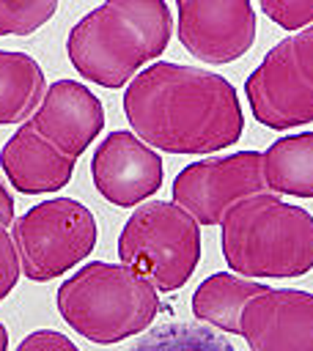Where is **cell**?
I'll return each instance as SVG.
<instances>
[{"instance_id":"cell-3","label":"cell","mask_w":313,"mask_h":351,"mask_svg":"<svg viewBox=\"0 0 313 351\" xmlns=\"http://www.w3.org/2000/svg\"><path fill=\"white\" fill-rule=\"evenodd\" d=\"M220 247L239 277H302L313 269V214L280 195H258L233 206L220 225Z\"/></svg>"},{"instance_id":"cell-2","label":"cell","mask_w":313,"mask_h":351,"mask_svg":"<svg viewBox=\"0 0 313 351\" xmlns=\"http://www.w3.org/2000/svg\"><path fill=\"white\" fill-rule=\"evenodd\" d=\"M173 36L165 0H104L88 11L66 38V55L82 80L124 88L156 60Z\"/></svg>"},{"instance_id":"cell-10","label":"cell","mask_w":313,"mask_h":351,"mask_svg":"<svg viewBox=\"0 0 313 351\" xmlns=\"http://www.w3.org/2000/svg\"><path fill=\"white\" fill-rule=\"evenodd\" d=\"M91 178L107 203L135 208L156 195L165 178V165L162 156L135 132L118 129L96 145L91 156Z\"/></svg>"},{"instance_id":"cell-1","label":"cell","mask_w":313,"mask_h":351,"mask_svg":"<svg viewBox=\"0 0 313 351\" xmlns=\"http://www.w3.org/2000/svg\"><path fill=\"white\" fill-rule=\"evenodd\" d=\"M124 115L146 145L165 154H217L244 132L236 88L222 74L170 60L135 74Z\"/></svg>"},{"instance_id":"cell-5","label":"cell","mask_w":313,"mask_h":351,"mask_svg":"<svg viewBox=\"0 0 313 351\" xmlns=\"http://www.w3.org/2000/svg\"><path fill=\"white\" fill-rule=\"evenodd\" d=\"M118 258L156 293L178 291L200 263V225L173 200H146L121 228Z\"/></svg>"},{"instance_id":"cell-12","label":"cell","mask_w":313,"mask_h":351,"mask_svg":"<svg viewBox=\"0 0 313 351\" xmlns=\"http://www.w3.org/2000/svg\"><path fill=\"white\" fill-rule=\"evenodd\" d=\"M27 126L66 156L80 159L104 129V104L82 82L58 80L47 85V93Z\"/></svg>"},{"instance_id":"cell-18","label":"cell","mask_w":313,"mask_h":351,"mask_svg":"<svg viewBox=\"0 0 313 351\" xmlns=\"http://www.w3.org/2000/svg\"><path fill=\"white\" fill-rule=\"evenodd\" d=\"M58 0H0V38L30 36L52 19Z\"/></svg>"},{"instance_id":"cell-11","label":"cell","mask_w":313,"mask_h":351,"mask_svg":"<svg viewBox=\"0 0 313 351\" xmlns=\"http://www.w3.org/2000/svg\"><path fill=\"white\" fill-rule=\"evenodd\" d=\"M250 351H313V293L266 288L244 304L242 332Z\"/></svg>"},{"instance_id":"cell-23","label":"cell","mask_w":313,"mask_h":351,"mask_svg":"<svg viewBox=\"0 0 313 351\" xmlns=\"http://www.w3.org/2000/svg\"><path fill=\"white\" fill-rule=\"evenodd\" d=\"M0 351H8V332L3 324H0Z\"/></svg>"},{"instance_id":"cell-14","label":"cell","mask_w":313,"mask_h":351,"mask_svg":"<svg viewBox=\"0 0 313 351\" xmlns=\"http://www.w3.org/2000/svg\"><path fill=\"white\" fill-rule=\"evenodd\" d=\"M269 285L258 280L239 277L233 271H214L209 274L192 293V315L211 329L239 335L242 332V313L244 304L266 291Z\"/></svg>"},{"instance_id":"cell-19","label":"cell","mask_w":313,"mask_h":351,"mask_svg":"<svg viewBox=\"0 0 313 351\" xmlns=\"http://www.w3.org/2000/svg\"><path fill=\"white\" fill-rule=\"evenodd\" d=\"M261 11L283 30H305L313 25V0H258Z\"/></svg>"},{"instance_id":"cell-20","label":"cell","mask_w":313,"mask_h":351,"mask_svg":"<svg viewBox=\"0 0 313 351\" xmlns=\"http://www.w3.org/2000/svg\"><path fill=\"white\" fill-rule=\"evenodd\" d=\"M19 274H22V269H19V255H16L14 239H11L8 228L0 225V302L14 291Z\"/></svg>"},{"instance_id":"cell-9","label":"cell","mask_w":313,"mask_h":351,"mask_svg":"<svg viewBox=\"0 0 313 351\" xmlns=\"http://www.w3.org/2000/svg\"><path fill=\"white\" fill-rule=\"evenodd\" d=\"M181 47L209 66L239 60L255 44V8L250 0H176Z\"/></svg>"},{"instance_id":"cell-4","label":"cell","mask_w":313,"mask_h":351,"mask_svg":"<svg viewBox=\"0 0 313 351\" xmlns=\"http://www.w3.org/2000/svg\"><path fill=\"white\" fill-rule=\"evenodd\" d=\"M55 304L77 335L96 346H115L151 326L159 293L124 263L91 261L60 282Z\"/></svg>"},{"instance_id":"cell-17","label":"cell","mask_w":313,"mask_h":351,"mask_svg":"<svg viewBox=\"0 0 313 351\" xmlns=\"http://www.w3.org/2000/svg\"><path fill=\"white\" fill-rule=\"evenodd\" d=\"M129 351H236L228 337L206 324L167 321L146 329Z\"/></svg>"},{"instance_id":"cell-6","label":"cell","mask_w":313,"mask_h":351,"mask_svg":"<svg viewBox=\"0 0 313 351\" xmlns=\"http://www.w3.org/2000/svg\"><path fill=\"white\" fill-rule=\"evenodd\" d=\"M19 269L33 282H49L82 263L99 239L96 217L74 197H49L11 225Z\"/></svg>"},{"instance_id":"cell-8","label":"cell","mask_w":313,"mask_h":351,"mask_svg":"<svg viewBox=\"0 0 313 351\" xmlns=\"http://www.w3.org/2000/svg\"><path fill=\"white\" fill-rule=\"evenodd\" d=\"M173 203L198 225H222L225 214L242 200L266 195L264 154L236 151L228 156H206L173 178Z\"/></svg>"},{"instance_id":"cell-22","label":"cell","mask_w":313,"mask_h":351,"mask_svg":"<svg viewBox=\"0 0 313 351\" xmlns=\"http://www.w3.org/2000/svg\"><path fill=\"white\" fill-rule=\"evenodd\" d=\"M14 197L8 195V189L3 186V181H0V225H14Z\"/></svg>"},{"instance_id":"cell-7","label":"cell","mask_w":313,"mask_h":351,"mask_svg":"<svg viewBox=\"0 0 313 351\" xmlns=\"http://www.w3.org/2000/svg\"><path fill=\"white\" fill-rule=\"evenodd\" d=\"M258 123L275 132L313 123V25L277 41L244 80Z\"/></svg>"},{"instance_id":"cell-13","label":"cell","mask_w":313,"mask_h":351,"mask_svg":"<svg viewBox=\"0 0 313 351\" xmlns=\"http://www.w3.org/2000/svg\"><path fill=\"white\" fill-rule=\"evenodd\" d=\"M77 159L58 151L38 132L22 123L0 148V167L8 184L22 195L58 192L71 181Z\"/></svg>"},{"instance_id":"cell-16","label":"cell","mask_w":313,"mask_h":351,"mask_svg":"<svg viewBox=\"0 0 313 351\" xmlns=\"http://www.w3.org/2000/svg\"><path fill=\"white\" fill-rule=\"evenodd\" d=\"M47 93L41 66L27 52L0 49V126L30 121Z\"/></svg>"},{"instance_id":"cell-15","label":"cell","mask_w":313,"mask_h":351,"mask_svg":"<svg viewBox=\"0 0 313 351\" xmlns=\"http://www.w3.org/2000/svg\"><path fill=\"white\" fill-rule=\"evenodd\" d=\"M264 178L272 195L313 197V132L275 140L264 151Z\"/></svg>"},{"instance_id":"cell-21","label":"cell","mask_w":313,"mask_h":351,"mask_svg":"<svg viewBox=\"0 0 313 351\" xmlns=\"http://www.w3.org/2000/svg\"><path fill=\"white\" fill-rule=\"evenodd\" d=\"M14 351H80L63 332L55 329H36L30 335H25Z\"/></svg>"}]
</instances>
